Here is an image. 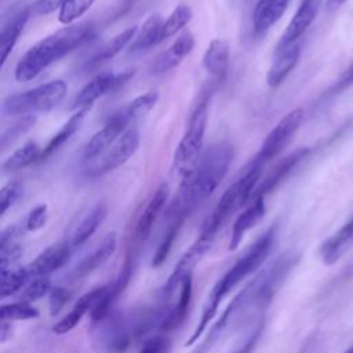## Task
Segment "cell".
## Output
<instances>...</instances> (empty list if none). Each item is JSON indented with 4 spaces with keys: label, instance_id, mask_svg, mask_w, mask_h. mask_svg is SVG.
Masks as SVG:
<instances>
[{
    "label": "cell",
    "instance_id": "6da1fadb",
    "mask_svg": "<svg viewBox=\"0 0 353 353\" xmlns=\"http://www.w3.org/2000/svg\"><path fill=\"white\" fill-rule=\"evenodd\" d=\"M233 160V148L228 142L212 145L200 157L190 175L185 176L178 197L170 207L168 215L186 216L204 203L218 188Z\"/></svg>",
    "mask_w": 353,
    "mask_h": 353
},
{
    "label": "cell",
    "instance_id": "7a4b0ae2",
    "mask_svg": "<svg viewBox=\"0 0 353 353\" xmlns=\"http://www.w3.org/2000/svg\"><path fill=\"white\" fill-rule=\"evenodd\" d=\"M94 36V26L90 22L68 25L30 47L15 66L18 81H30L52 62L74 51Z\"/></svg>",
    "mask_w": 353,
    "mask_h": 353
},
{
    "label": "cell",
    "instance_id": "3957f363",
    "mask_svg": "<svg viewBox=\"0 0 353 353\" xmlns=\"http://www.w3.org/2000/svg\"><path fill=\"white\" fill-rule=\"evenodd\" d=\"M276 237V226H270L263 234H261L255 243H252L247 251L240 256L236 263L223 274L221 280L214 285L210 295L218 299L219 302L223 299L226 294H229L243 279L255 272L262 262L268 258L272 247L274 244Z\"/></svg>",
    "mask_w": 353,
    "mask_h": 353
},
{
    "label": "cell",
    "instance_id": "277c9868",
    "mask_svg": "<svg viewBox=\"0 0 353 353\" xmlns=\"http://www.w3.org/2000/svg\"><path fill=\"white\" fill-rule=\"evenodd\" d=\"M207 120L208 97L203 98L193 110L189 119L188 128L174 153V167L182 175V178L190 175L200 160V152L205 137Z\"/></svg>",
    "mask_w": 353,
    "mask_h": 353
},
{
    "label": "cell",
    "instance_id": "5b68a950",
    "mask_svg": "<svg viewBox=\"0 0 353 353\" xmlns=\"http://www.w3.org/2000/svg\"><path fill=\"white\" fill-rule=\"evenodd\" d=\"M263 165L261 161L255 160L252 164L248 165V168L244 171L243 175H240L222 194L219 201L216 203L212 214L205 221L204 226L210 228L215 232L221 228V225L225 222V219L234 212L237 208H240L247 199H250L259 183V179L262 176Z\"/></svg>",
    "mask_w": 353,
    "mask_h": 353
},
{
    "label": "cell",
    "instance_id": "8992f818",
    "mask_svg": "<svg viewBox=\"0 0 353 353\" xmlns=\"http://www.w3.org/2000/svg\"><path fill=\"white\" fill-rule=\"evenodd\" d=\"M66 91L68 84L63 80H52L44 83L29 91L8 97L3 102V113L15 116L50 112L62 102Z\"/></svg>",
    "mask_w": 353,
    "mask_h": 353
},
{
    "label": "cell",
    "instance_id": "52a82bcc",
    "mask_svg": "<svg viewBox=\"0 0 353 353\" xmlns=\"http://www.w3.org/2000/svg\"><path fill=\"white\" fill-rule=\"evenodd\" d=\"M215 236H216L215 230L203 226L199 239L182 255V258L175 265L172 273L170 274L168 280L165 281V284L163 287V291H161L164 296H171L174 294V291L176 290V287L181 285L182 281L188 276H192V272L196 268V265L204 258V255L212 247Z\"/></svg>",
    "mask_w": 353,
    "mask_h": 353
},
{
    "label": "cell",
    "instance_id": "ba28073f",
    "mask_svg": "<svg viewBox=\"0 0 353 353\" xmlns=\"http://www.w3.org/2000/svg\"><path fill=\"white\" fill-rule=\"evenodd\" d=\"M303 120V110L301 108L291 110L280 121L270 130V132L263 139L261 149L258 150L255 160L266 164L272 159H274L287 145V142L292 138L295 131L299 128Z\"/></svg>",
    "mask_w": 353,
    "mask_h": 353
},
{
    "label": "cell",
    "instance_id": "9c48e42d",
    "mask_svg": "<svg viewBox=\"0 0 353 353\" xmlns=\"http://www.w3.org/2000/svg\"><path fill=\"white\" fill-rule=\"evenodd\" d=\"M132 76H134V70H125L120 73L106 72V73L98 74L80 90V92L74 97L70 105V109L77 110L81 108L92 106V103L101 97L121 88Z\"/></svg>",
    "mask_w": 353,
    "mask_h": 353
},
{
    "label": "cell",
    "instance_id": "30bf717a",
    "mask_svg": "<svg viewBox=\"0 0 353 353\" xmlns=\"http://www.w3.org/2000/svg\"><path fill=\"white\" fill-rule=\"evenodd\" d=\"M139 148V132L137 128L125 130L108 149L102 160L91 171L94 175H103L127 163Z\"/></svg>",
    "mask_w": 353,
    "mask_h": 353
},
{
    "label": "cell",
    "instance_id": "8fae6325",
    "mask_svg": "<svg viewBox=\"0 0 353 353\" xmlns=\"http://www.w3.org/2000/svg\"><path fill=\"white\" fill-rule=\"evenodd\" d=\"M321 4L323 0H301L295 14L292 15L290 23L287 25L276 46V52L290 47L302 37V34L316 19Z\"/></svg>",
    "mask_w": 353,
    "mask_h": 353
},
{
    "label": "cell",
    "instance_id": "7c38bea8",
    "mask_svg": "<svg viewBox=\"0 0 353 353\" xmlns=\"http://www.w3.org/2000/svg\"><path fill=\"white\" fill-rule=\"evenodd\" d=\"M128 121L130 119L123 110L113 114L108 120V123L99 131H97L85 143L83 150V159L92 160L101 156L103 152H106L116 142V139L125 131Z\"/></svg>",
    "mask_w": 353,
    "mask_h": 353
},
{
    "label": "cell",
    "instance_id": "4fadbf2b",
    "mask_svg": "<svg viewBox=\"0 0 353 353\" xmlns=\"http://www.w3.org/2000/svg\"><path fill=\"white\" fill-rule=\"evenodd\" d=\"M30 17L29 7L25 4H18L10 10V14L6 17L3 26H1V34H0V63L1 66L6 63L10 52L15 47L28 19Z\"/></svg>",
    "mask_w": 353,
    "mask_h": 353
},
{
    "label": "cell",
    "instance_id": "5bb4252c",
    "mask_svg": "<svg viewBox=\"0 0 353 353\" xmlns=\"http://www.w3.org/2000/svg\"><path fill=\"white\" fill-rule=\"evenodd\" d=\"M309 154L307 148H299L285 157H283L263 178L261 183L256 185L254 193H252V200L258 197H265L269 194L272 190H274L285 178L287 175Z\"/></svg>",
    "mask_w": 353,
    "mask_h": 353
},
{
    "label": "cell",
    "instance_id": "9a60e30c",
    "mask_svg": "<svg viewBox=\"0 0 353 353\" xmlns=\"http://www.w3.org/2000/svg\"><path fill=\"white\" fill-rule=\"evenodd\" d=\"M193 47H194V36L189 30L182 32L176 37V40L172 43V46L154 59L152 65V73L163 74L176 68L192 52Z\"/></svg>",
    "mask_w": 353,
    "mask_h": 353
},
{
    "label": "cell",
    "instance_id": "2e32d148",
    "mask_svg": "<svg viewBox=\"0 0 353 353\" xmlns=\"http://www.w3.org/2000/svg\"><path fill=\"white\" fill-rule=\"evenodd\" d=\"M353 245V214L350 218L328 239H325L320 248L319 254L323 263L334 265L350 247Z\"/></svg>",
    "mask_w": 353,
    "mask_h": 353
},
{
    "label": "cell",
    "instance_id": "e0dca14e",
    "mask_svg": "<svg viewBox=\"0 0 353 353\" xmlns=\"http://www.w3.org/2000/svg\"><path fill=\"white\" fill-rule=\"evenodd\" d=\"M72 244L57 243L46 248L29 266L28 270L30 276H47L59 268H62L70 258Z\"/></svg>",
    "mask_w": 353,
    "mask_h": 353
},
{
    "label": "cell",
    "instance_id": "ac0fdd59",
    "mask_svg": "<svg viewBox=\"0 0 353 353\" xmlns=\"http://www.w3.org/2000/svg\"><path fill=\"white\" fill-rule=\"evenodd\" d=\"M117 247V239L116 233L112 232L101 241V244L84 259L80 261V263L72 270L70 279L79 280L83 277H87L90 273H92L95 269L102 266L116 251Z\"/></svg>",
    "mask_w": 353,
    "mask_h": 353
},
{
    "label": "cell",
    "instance_id": "d6986e66",
    "mask_svg": "<svg viewBox=\"0 0 353 353\" xmlns=\"http://www.w3.org/2000/svg\"><path fill=\"white\" fill-rule=\"evenodd\" d=\"M167 199H168V185L161 183L157 188V190L154 192V194L152 196V199L149 200V203L146 204L145 210L142 211V214L137 222L134 237L138 243H143L149 237L150 230L154 225V221L157 219L160 211L165 205Z\"/></svg>",
    "mask_w": 353,
    "mask_h": 353
},
{
    "label": "cell",
    "instance_id": "ffe728a7",
    "mask_svg": "<svg viewBox=\"0 0 353 353\" xmlns=\"http://www.w3.org/2000/svg\"><path fill=\"white\" fill-rule=\"evenodd\" d=\"M299 55H301V46L298 43H294L290 47L276 52V58L266 74L268 85L272 88L279 87L287 79L290 72L295 68L299 59Z\"/></svg>",
    "mask_w": 353,
    "mask_h": 353
},
{
    "label": "cell",
    "instance_id": "44dd1931",
    "mask_svg": "<svg viewBox=\"0 0 353 353\" xmlns=\"http://www.w3.org/2000/svg\"><path fill=\"white\" fill-rule=\"evenodd\" d=\"M290 0H258L252 14L254 30L258 34L268 32L285 12Z\"/></svg>",
    "mask_w": 353,
    "mask_h": 353
},
{
    "label": "cell",
    "instance_id": "7402d4cb",
    "mask_svg": "<svg viewBox=\"0 0 353 353\" xmlns=\"http://www.w3.org/2000/svg\"><path fill=\"white\" fill-rule=\"evenodd\" d=\"M265 197H258L252 200V204L244 210L234 221L233 228H232V236H230V241H229V251H234L239 244L241 243L244 234L247 233L248 229H251L252 226H255L262 216L265 215Z\"/></svg>",
    "mask_w": 353,
    "mask_h": 353
},
{
    "label": "cell",
    "instance_id": "603a6c76",
    "mask_svg": "<svg viewBox=\"0 0 353 353\" xmlns=\"http://www.w3.org/2000/svg\"><path fill=\"white\" fill-rule=\"evenodd\" d=\"M229 43L223 39H214L203 57L204 69L215 79H223L229 69Z\"/></svg>",
    "mask_w": 353,
    "mask_h": 353
},
{
    "label": "cell",
    "instance_id": "cb8c5ba5",
    "mask_svg": "<svg viewBox=\"0 0 353 353\" xmlns=\"http://www.w3.org/2000/svg\"><path fill=\"white\" fill-rule=\"evenodd\" d=\"M192 291H193L192 276H188L181 284V294H179L178 303L168 313H165V316L159 327L160 331L165 332V331H172V330H176L178 327H181V324L185 321L188 310H189Z\"/></svg>",
    "mask_w": 353,
    "mask_h": 353
},
{
    "label": "cell",
    "instance_id": "d4e9b609",
    "mask_svg": "<svg viewBox=\"0 0 353 353\" xmlns=\"http://www.w3.org/2000/svg\"><path fill=\"white\" fill-rule=\"evenodd\" d=\"M90 108L91 106H87V108H81V109H77L74 112V114H72L69 117V120L59 128V131L50 139V142L46 145V148L41 150V154H40V160L51 156L57 149H59L63 143H66L72 137L73 134L79 130V127L81 125L85 114L90 112Z\"/></svg>",
    "mask_w": 353,
    "mask_h": 353
},
{
    "label": "cell",
    "instance_id": "484cf974",
    "mask_svg": "<svg viewBox=\"0 0 353 353\" xmlns=\"http://www.w3.org/2000/svg\"><path fill=\"white\" fill-rule=\"evenodd\" d=\"M161 26H163V19L159 14H152L150 17H148V19L142 23L141 29L137 32L130 50L142 51L160 43Z\"/></svg>",
    "mask_w": 353,
    "mask_h": 353
},
{
    "label": "cell",
    "instance_id": "4316f807",
    "mask_svg": "<svg viewBox=\"0 0 353 353\" xmlns=\"http://www.w3.org/2000/svg\"><path fill=\"white\" fill-rule=\"evenodd\" d=\"M108 214V208L105 204H97L79 223L76 230L73 232L70 244L72 247H80L83 245L98 229V226L102 223Z\"/></svg>",
    "mask_w": 353,
    "mask_h": 353
},
{
    "label": "cell",
    "instance_id": "83f0119b",
    "mask_svg": "<svg viewBox=\"0 0 353 353\" xmlns=\"http://www.w3.org/2000/svg\"><path fill=\"white\" fill-rule=\"evenodd\" d=\"M40 149L36 142H26L25 145L19 146L11 156L7 157V160L3 163V171L4 172H15L19 171L29 164L34 163L36 160H40Z\"/></svg>",
    "mask_w": 353,
    "mask_h": 353
},
{
    "label": "cell",
    "instance_id": "f1b7e54d",
    "mask_svg": "<svg viewBox=\"0 0 353 353\" xmlns=\"http://www.w3.org/2000/svg\"><path fill=\"white\" fill-rule=\"evenodd\" d=\"M183 221H185V216H174L171 219L170 226L167 228L157 250L154 251V255L152 258V268H160L165 262V259H167V256H168V254H170V251L174 245V241H175L176 236L179 233V229H181Z\"/></svg>",
    "mask_w": 353,
    "mask_h": 353
},
{
    "label": "cell",
    "instance_id": "f546056e",
    "mask_svg": "<svg viewBox=\"0 0 353 353\" xmlns=\"http://www.w3.org/2000/svg\"><path fill=\"white\" fill-rule=\"evenodd\" d=\"M137 32H138L137 26H131V28L123 30L121 33H119L117 36H114L110 41H108L99 50V52L92 58V62L94 63L103 62V61H108V59L113 58L114 55H117L124 47H127L130 44V41L135 37Z\"/></svg>",
    "mask_w": 353,
    "mask_h": 353
},
{
    "label": "cell",
    "instance_id": "4dcf8cb0",
    "mask_svg": "<svg viewBox=\"0 0 353 353\" xmlns=\"http://www.w3.org/2000/svg\"><path fill=\"white\" fill-rule=\"evenodd\" d=\"M30 277L28 268L18 270H0V296L7 298L18 292Z\"/></svg>",
    "mask_w": 353,
    "mask_h": 353
},
{
    "label": "cell",
    "instance_id": "1f68e13d",
    "mask_svg": "<svg viewBox=\"0 0 353 353\" xmlns=\"http://www.w3.org/2000/svg\"><path fill=\"white\" fill-rule=\"evenodd\" d=\"M192 19V10L189 6L179 4L170 17L163 22L161 26V41L178 33Z\"/></svg>",
    "mask_w": 353,
    "mask_h": 353
},
{
    "label": "cell",
    "instance_id": "d6a6232c",
    "mask_svg": "<svg viewBox=\"0 0 353 353\" xmlns=\"http://www.w3.org/2000/svg\"><path fill=\"white\" fill-rule=\"evenodd\" d=\"M157 98H159V94L154 92V91H149V92H145L137 98H134L124 109L123 112L127 114V117L130 120H137V119H141L143 116H146L152 108L156 105L157 102Z\"/></svg>",
    "mask_w": 353,
    "mask_h": 353
},
{
    "label": "cell",
    "instance_id": "836d02e7",
    "mask_svg": "<svg viewBox=\"0 0 353 353\" xmlns=\"http://www.w3.org/2000/svg\"><path fill=\"white\" fill-rule=\"evenodd\" d=\"M95 1L97 0H65L58 12L59 22L63 25H70L85 14Z\"/></svg>",
    "mask_w": 353,
    "mask_h": 353
},
{
    "label": "cell",
    "instance_id": "e575fe53",
    "mask_svg": "<svg viewBox=\"0 0 353 353\" xmlns=\"http://www.w3.org/2000/svg\"><path fill=\"white\" fill-rule=\"evenodd\" d=\"M39 316V310L30 302L19 301L0 307V320H28Z\"/></svg>",
    "mask_w": 353,
    "mask_h": 353
},
{
    "label": "cell",
    "instance_id": "d590c367",
    "mask_svg": "<svg viewBox=\"0 0 353 353\" xmlns=\"http://www.w3.org/2000/svg\"><path fill=\"white\" fill-rule=\"evenodd\" d=\"M36 123V116L33 114H22V119L17 120L8 130L1 134V149H6L7 145L12 143L17 138L30 130Z\"/></svg>",
    "mask_w": 353,
    "mask_h": 353
},
{
    "label": "cell",
    "instance_id": "8d00e7d4",
    "mask_svg": "<svg viewBox=\"0 0 353 353\" xmlns=\"http://www.w3.org/2000/svg\"><path fill=\"white\" fill-rule=\"evenodd\" d=\"M51 290V281L47 276H36L33 281H30L21 294V301L34 302L43 298Z\"/></svg>",
    "mask_w": 353,
    "mask_h": 353
},
{
    "label": "cell",
    "instance_id": "74e56055",
    "mask_svg": "<svg viewBox=\"0 0 353 353\" xmlns=\"http://www.w3.org/2000/svg\"><path fill=\"white\" fill-rule=\"evenodd\" d=\"M22 194H23V185L19 181H11L1 188V192H0L1 216L21 199Z\"/></svg>",
    "mask_w": 353,
    "mask_h": 353
},
{
    "label": "cell",
    "instance_id": "f35d334b",
    "mask_svg": "<svg viewBox=\"0 0 353 353\" xmlns=\"http://www.w3.org/2000/svg\"><path fill=\"white\" fill-rule=\"evenodd\" d=\"M88 313V310L85 307H83L79 303H74L73 309L62 319L59 320L54 327H52V332L57 335H63L68 334L69 331H72L83 319V316Z\"/></svg>",
    "mask_w": 353,
    "mask_h": 353
},
{
    "label": "cell",
    "instance_id": "ab89813d",
    "mask_svg": "<svg viewBox=\"0 0 353 353\" xmlns=\"http://www.w3.org/2000/svg\"><path fill=\"white\" fill-rule=\"evenodd\" d=\"M72 292L65 287H55L50 294V314L57 316L63 306L70 301Z\"/></svg>",
    "mask_w": 353,
    "mask_h": 353
},
{
    "label": "cell",
    "instance_id": "60d3db41",
    "mask_svg": "<svg viewBox=\"0 0 353 353\" xmlns=\"http://www.w3.org/2000/svg\"><path fill=\"white\" fill-rule=\"evenodd\" d=\"M47 214H48L47 204H39L34 208H32V211L26 218V225H25L26 230L36 232L41 229L47 222Z\"/></svg>",
    "mask_w": 353,
    "mask_h": 353
},
{
    "label": "cell",
    "instance_id": "b9f144b4",
    "mask_svg": "<svg viewBox=\"0 0 353 353\" xmlns=\"http://www.w3.org/2000/svg\"><path fill=\"white\" fill-rule=\"evenodd\" d=\"M171 349V342L164 335H152L146 338L141 345V352L146 353H157V352H168Z\"/></svg>",
    "mask_w": 353,
    "mask_h": 353
},
{
    "label": "cell",
    "instance_id": "7bdbcfd3",
    "mask_svg": "<svg viewBox=\"0 0 353 353\" xmlns=\"http://www.w3.org/2000/svg\"><path fill=\"white\" fill-rule=\"evenodd\" d=\"M22 255V248L17 243L0 247V270H8V266L17 262Z\"/></svg>",
    "mask_w": 353,
    "mask_h": 353
},
{
    "label": "cell",
    "instance_id": "ee69618b",
    "mask_svg": "<svg viewBox=\"0 0 353 353\" xmlns=\"http://www.w3.org/2000/svg\"><path fill=\"white\" fill-rule=\"evenodd\" d=\"M353 85V62L347 66V69L339 76L338 81L335 83V85L332 87V92H339L346 90L347 87Z\"/></svg>",
    "mask_w": 353,
    "mask_h": 353
},
{
    "label": "cell",
    "instance_id": "f6af8a7d",
    "mask_svg": "<svg viewBox=\"0 0 353 353\" xmlns=\"http://www.w3.org/2000/svg\"><path fill=\"white\" fill-rule=\"evenodd\" d=\"M19 229L17 225H10L6 229H3L1 234H0V247H4L10 243H15L17 237L19 236Z\"/></svg>",
    "mask_w": 353,
    "mask_h": 353
},
{
    "label": "cell",
    "instance_id": "bcb514c9",
    "mask_svg": "<svg viewBox=\"0 0 353 353\" xmlns=\"http://www.w3.org/2000/svg\"><path fill=\"white\" fill-rule=\"evenodd\" d=\"M63 1L65 0H37L36 8H37L39 14H50V12L61 8Z\"/></svg>",
    "mask_w": 353,
    "mask_h": 353
},
{
    "label": "cell",
    "instance_id": "7dc6e473",
    "mask_svg": "<svg viewBox=\"0 0 353 353\" xmlns=\"http://www.w3.org/2000/svg\"><path fill=\"white\" fill-rule=\"evenodd\" d=\"M12 336V325L7 320H1L0 324V343L7 342Z\"/></svg>",
    "mask_w": 353,
    "mask_h": 353
},
{
    "label": "cell",
    "instance_id": "c3c4849f",
    "mask_svg": "<svg viewBox=\"0 0 353 353\" xmlns=\"http://www.w3.org/2000/svg\"><path fill=\"white\" fill-rule=\"evenodd\" d=\"M346 0H325V8L327 11H335L338 10Z\"/></svg>",
    "mask_w": 353,
    "mask_h": 353
},
{
    "label": "cell",
    "instance_id": "681fc988",
    "mask_svg": "<svg viewBox=\"0 0 353 353\" xmlns=\"http://www.w3.org/2000/svg\"><path fill=\"white\" fill-rule=\"evenodd\" d=\"M347 350H349V352H353V347H349Z\"/></svg>",
    "mask_w": 353,
    "mask_h": 353
}]
</instances>
